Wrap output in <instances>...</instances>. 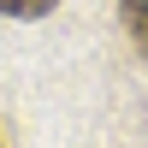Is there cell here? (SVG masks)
<instances>
[{"instance_id":"cell-1","label":"cell","mask_w":148,"mask_h":148,"mask_svg":"<svg viewBox=\"0 0 148 148\" xmlns=\"http://www.w3.org/2000/svg\"><path fill=\"white\" fill-rule=\"evenodd\" d=\"M119 18H125V30H130V42L148 53V0H119Z\"/></svg>"},{"instance_id":"cell-2","label":"cell","mask_w":148,"mask_h":148,"mask_svg":"<svg viewBox=\"0 0 148 148\" xmlns=\"http://www.w3.org/2000/svg\"><path fill=\"white\" fill-rule=\"evenodd\" d=\"M53 6H59V0H0V12H6V18H47Z\"/></svg>"}]
</instances>
